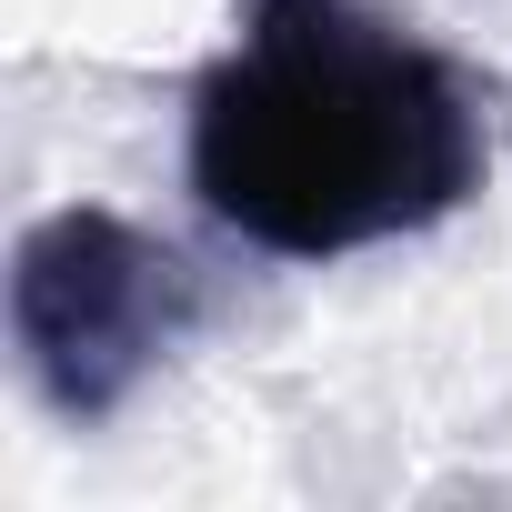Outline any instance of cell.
I'll return each instance as SVG.
<instances>
[{
  "label": "cell",
  "mask_w": 512,
  "mask_h": 512,
  "mask_svg": "<svg viewBox=\"0 0 512 512\" xmlns=\"http://www.w3.org/2000/svg\"><path fill=\"white\" fill-rule=\"evenodd\" d=\"M201 322V272L131 211H41L11 251V352L61 422H111Z\"/></svg>",
  "instance_id": "obj_2"
},
{
  "label": "cell",
  "mask_w": 512,
  "mask_h": 512,
  "mask_svg": "<svg viewBox=\"0 0 512 512\" xmlns=\"http://www.w3.org/2000/svg\"><path fill=\"white\" fill-rule=\"evenodd\" d=\"M191 191L272 262H352L492 181L482 81L382 0H241L191 81Z\"/></svg>",
  "instance_id": "obj_1"
}]
</instances>
